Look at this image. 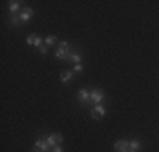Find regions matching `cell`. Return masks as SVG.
I'll return each mask as SVG.
<instances>
[{"label":"cell","mask_w":159,"mask_h":152,"mask_svg":"<svg viewBox=\"0 0 159 152\" xmlns=\"http://www.w3.org/2000/svg\"><path fill=\"white\" fill-rule=\"evenodd\" d=\"M71 54H73V51H71L70 44L63 41V42H59V47H58V51H56L54 56H56L59 61H70Z\"/></svg>","instance_id":"obj_1"},{"label":"cell","mask_w":159,"mask_h":152,"mask_svg":"<svg viewBox=\"0 0 159 152\" xmlns=\"http://www.w3.org/2000/svg\"><path fill=\"white\" fill-rule=\"evenodd\" d=\"M105 113H107V108H105L102 103H98L95 105L92 108V112H90V115H92V118H95V120H100L102 117H105Z\"/></svg>","instance_id":"obj_2"},{"label":"cell","mask_w":159,"mask_h":152,"mask_svg":"<svg viewBox=\"0 0 159 152\" xmlns=\"http://www.w3.org/2000/svg\"><path fill=\"white\" fill-rule=\"evenodd\" d=\"M90 98H92V101H95V103L98 105V103H102L103 101V98H105V93L102 90H92L90 91Z\"/></svg>","instance_id":"obj_3"},{"label":"cell","mask_w":159,"mask_h":152,"mask_svg":"<svg viewBox=\"0 0 159 152\" xmlns=\"http://www.w3.org/2000/svg\"><path fill=\"white\" fill-rule=\"evenodd\" d=\"M78 100L83 105H90L92 103V98H90V91L88 90H80L78 91Z\"/></svg>","instance_id":"obj_4"},{"label":"cell","mask_w":159,"mask_h":152,"mask_svg":"<svg viewBox=\"0 0 159 152\" xmlns=\"http://www.w3.org/2000/svg\"><path fill=\"white\" fill-rule=\"evenodd\" d=\"M32 15H34V10L31 9V7H25V9L22 10L20 14H19V17H20V22H24V24H25V22L31 20Z\"/></svg>","instance_id":"obj_5"},{"label":"cell","mask_w":159,"mask_h":152,"mask_svg":"<svg viewBox=\"0 0 159 152\" xmlns=\"http://www.w3.org/2000/svg\"><path fill=\"white\" fill-rule=\"evenodd\" d=\"M113 149H115L117 152H130V149H129V142H127V140H119V142H115Z\"/></svg>","instance_id":"obj_6"},{"label":"cell","mask_w":159,"mask_h":152,"mask_svg":"<svg viewBox=\"0 0 159 152\" xmlns=\"http://www.w3.org/2000/svg\"><path fill=\"white\" fill-rule=\"evenodd\" d=\"M73 69H64L63 73H61V76H59V79H61L63 83H68V81H71V78H73Z\"/></svg>","instance_id":"obj_7"},{"label":"cell","mask_w":159,"mask_h":152,"mask_svg":"<svg viewBox=\"0 0 159 152\" xmlns=\"http://www.w3.org/2000/svg\"><path fill=\"white\" fill-rule=\"evenodd\" d=\"M34 145L39 147V149H43V150H46V152H49V149H51V147H49V144L46 142V140H41V139H37Z\"/></svg>","instance_id":"obj_8"},{"label":"cell","mask_w":159,"mask_h":152,"mask_svg":"<svg viewBox=\"0 0 159 152\" xmlns=\"http://www.w3.org/2000/svg\"><path fill=\"white\" fill-rule=\"evenodd\" d=\"M141 145H142V144L139 142L137 139H132L130 142H129V149H130V150H134V152H137L139 149H141Z\"/></svg>","instance_id":"obj_9"},{"label":"cell","mask_w":159,"mask_h":152,"mask_svg":"<svg viewBox=\"0 0 159 152\" xmlns=\"http://www.w3.org/2000/svg\"><path fill=\"white\" fill-rule=\"evenodd\" d=\"M19 9H20V2H17V0L9 2V10H10V14H16Z\"/></svg>","instance_id":"obj_10"},{"label":"cell","mask_w":159,"mask_h":152,"mask_svg":"<svg viewBox=\"0 0 159 152\" xmlns=\"http://www.w3.org/2000/svg\"><path fill=\"white\" fill-rule=\"evenodd\" d=\"M10 24L17 27V25L20 24V17H19V15H16V14H10Z\"/></svg>","instance_id":"obj_11"},{"label":"cell","mask_w":159,"mask_h":152,"mask_svg":"<svg viewBox=\"0 0 159 152\" xmlns=\"http://www.w3.org/2000/svg\"><path fill=\"white\" fill-rule=\"evenodd\" d=\"M70 61H73L75 64H80V61H81V54H80V52H73L71 58H70Z\"/></svg>","instance_id":"obj_12"},{"label":"cell","mask_w":159,"mask_h":152,"mask_svg":"<svg viewBox=\"0 0 159 152\" xmlns=\"http://www.w3.org/2000/svg\"><path fill=\"white\" fill-rule=\"evenodd\" d=\"M51 135H52V139L56 140V144H58V145H61V144L64 142V137L61 134H51Z\"/></svg>","instance_id":"obj_13"},{"label":"cell","mask_w":159,"mask_h":152,"mask_svg":"<svg viewBox=\"0 0 159 152\" xmlns=\"http://www.w3.org/2000/svg\"><path fill=\"white\" fill-rule=\"evenodd\" d=\"M44 44L51 47L52 44H56V37H54V36H48V37H46V41H44Z\"/></svg>","instance_id":"obj_14"},{"label":"cell","mask_w":159,"mask_h":152,"mask_svg":"<svg viewBox=\"0 0 159 152\" xmlns=\"http://www.w3.org/2000/svg\"><path fill=\"white\" fill-rule=\"evenodd\" d=\"M46 142L49 144V147H51V149H52L54 145H58V144H56V140L52 139V135H48V137H46Z\"/></svg>","instance_id":"obj_15"},{"label":"cell","mask_w":159,"mask_h":152,"mask_svg":"<svg viewBox=\"0 0 159 152\" xmlns=\"http://www.w3.org/2000/svg\"><path fill=\"white\" fill-rule=\"evenodd\" d=\"M36 34H31V36H29L27 37V39H25V42H27V44H31V46H34V41H36Z\"/></svg>","instance_id":"obj_16"},{"label":"cell","mask_w":159,"mask_h":152,"mask_svg":"<svg viewBox=\"0 0 159 152\" xmlns=\"http://www.w3.org/2000/svg\"><path fill=\"white\" fill-rule=\"evenodd\" d=\"M41 46H43V39H41V37L37 36V37H36V41H34V47H37V49H39Z\"/></svg>","instance_id":"obj_17"},{"label":"cell","mask_w":159,"mask_h":152,"mask_svg":"<svg viewBox=\"0 0 159 152\" xmlns=\"http://www.w3.org/2000/svg\"><path fill=\"white\" fill-rule=\"evenodd\" d=\"M73 73H83V66L81 64H75V68H73Z\"/></svg>","instance_id":"obj_18"},{"label":"cell","mask_w":159,"mask_h":152,"mask_svg":"<svg viewBox=\"0 0 159 152\" xmlns=\"http://www.w3.org/2000/svg\"><path fill=\"white\" fill-rule=\"evenodd\" d=\"M48 49H49V46H46V44H43V46H41V47H39V52H41V54H48Z\"/></svg>","instance_id":"obj_19"},{"label":"cell","mask_w":159,"mask_h":152,"mask_svg":"<svg viewBox=\"0 0 159 152\" xmlns=\"http://www.w3.org/2000/svg\"><path fill=\"white\" fill-rule=\"evenodd\" d=\"M51 152H64V150H63L61 145H54V147L51 149Z\"/></svg>","instance_id":"obj_20"},{"label":"cell","mask_w":159,"mask_h":152,"mask_svg":"<svg viewBox=\"0 0 159 152\" xmlns=\"http://www.w3.org/2000/svg\"><path fill=\"white\" fill-rule=\"evenodd\" d=\"M32 152H46V150H43V149H39V147H36V145H34V149H32Z\"/></svg>","instance_id":"obj_21"},{"label":"cell","mask_w":159,"mask_h":152,"mask_svg":"<svg viewBox=\"0 0 159 152\" xmlns=\"http://www.w3.org/2000/svg\"><path fill=\"white\" fill-rule=\"evenodd\" d=\"M130 152H134V150H130Z\"/></svg>","instance_id":"obj_22"}]
</instances>
